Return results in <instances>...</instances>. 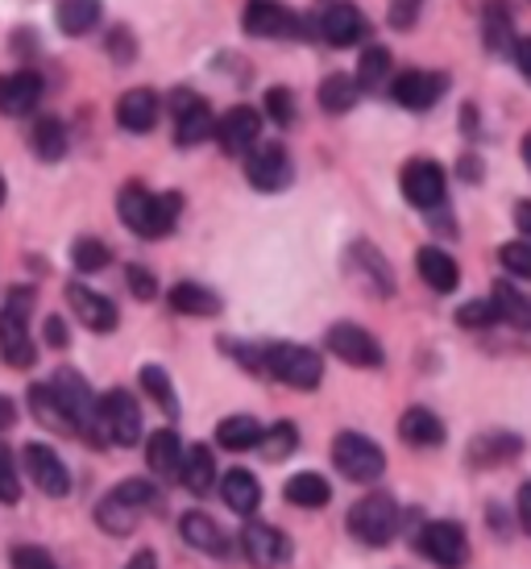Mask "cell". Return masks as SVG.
<instances>
[{"label": "cell", "instance_id": "f5cc1de1", "mask_svg": "<svg viewBox=\"0 0 531 569\" xmlns=\"http://www.w3.org/2000/svg\"><path fill=\"white\" fill-rule=\"evenodd\" d=\"M42 341H47L50 349L71 346V329H67V320L63 317H47V325H42Z\"/></svg>", "mask_w": 531, "mask_h": 569}, {"label": "cell", "instance_id": "7c38bea8", "mask_svg": "<svg viewBox=\"0 0 531 569\" xmlns=\"http://www.w3.org/2000/svg\"><path fill=\"white\" fill-rule=\"evenodd\" d=\"M21 470L33 482V490H42L47 499H67L71 495V470L59 458V449L47 441H30L21 449Z\"/></svg>", "mask_w": 531, "mask_h": 569}, {"label": "cell", "instance_id": "60d3db41", "mask_svg": "<svg viewBox=\"0 0 531 569\" xmlns=\"http://www.w3.org/2000/svg\"><path fill=\"white\" fill-rule=\"evenodd\" d=\"M358 80L353 76H341V71H332L329 80L320 83V109L324 112H349L353 104H358Z\"/></svg>", "mask_w": 531, "mask_h": 569}, {"label": "cell", "instance_id": "83f0119b", "mask_svg": "<svg viewBox=\"0 0 531 569\" xmlns=\"http://www.w3.org/2000/svg\"><path fill=\"white\" fill-rule=\"evenodd\" d=\"M179 482L183 490L191 495H208V490L217 487V458H212V449L208 445H183V458H179Z\"/></svg>", "mask_w": 531, "mask_h": 569}, {"label": "cell", "instance_id": "52a82bcc", "mask_svg": "<svg viewBox=\"0 0 531 569\" xmlns=\"http://www.w3.org/2000/svg\"><path fill=\"white\" fill-rule=\"evenodd\" d=\"M332 466H337V475L349 478V482H378V478L387 475V453H382V445L374 437H365V432H353V428H344L332 437Z\"/></svg>", "mask_w": 531, "mask_h": 569}, {"label": "cell", "instance_id": "d590c367", "mask_svg": "<svg viewBox=\"0 0 531 569\" xmlns=\"http://www.w3.org/2000/svg\"><path fill=\"white\" fill-rule=\"evenodd\" d=\"M299 449V428L291 420H279V425L262 428V437L253 445V453H262V461H287Z\"/></svg>", "mask_w": 531, "mask_h": 569}, {"label": "cell", "instance_id": "ab89813d", "mask_svg": "<svg viewBox=\"0 0 531 569\" xmlns=\"http://www.w3.org/2000/svg\"><path fill=\"white\" fill-rule=\"evenodd\" d=\"M30 411L38 425H47L50 432H67L71 437V425H67L63 408H59V399L50 391V382H33L30 387Z\"/></svg>", "mask_w": 531, "mask_h": 569}, {"label": "cell", "instance_id": "cb8c5ba5", "mask_svg": "<svg viewBox=\"0 0 531 569\" xmlns=\"http://www.w3.org/2000/svg\"><path fill=\"white\" fill-rule=\"evenodd\" d=\"M349 267L358 270L361 279H365V287H374L382 300L394 296V270H391V262L382 258V250H378L374 241H353V246H349Z\"/></svg>", "mask_w": 531, "mask_h": 569}, {"label": "cell", "instance_id": "e575fe53", "mask_svg": "<svg viewBox=\"0 0 531 569\" xmlns=\"http://www.w3.org/2000/svg\"><path fill=\"white\" fill-rule=\"evenodd\" d=\"M138 382H141V391L154 399L158 408L167 411V420H179V396H174V379L167 375V366H141V375H138Z\"/></svg>", "mask_w": 531, "mask_h": 569}, {"label": "cell", "instance_id": "8fae6325", "mask_svg": "<svg viewBox=\"0 0 531 569\" xmlns=\"http://www.w3.org/2000/svg\"><path fill=\"white\" fill-rule=\"evenodd\" d=\"M324 346H329L332 358H341V362L353 366V370H378V366L387 362L382 341H378L374 332L361 329V325H353V320L332 325V329L324 332Z\"/></svg>", "mask_w": 531, "mask_h": 569}, {"label": "cell", "instance_id": "f1b7e54d", "mask_svg": "<svg viewBox=\"0 0 531 569\" xmlns=\"http://www.w3.org/2000/svg\"><path fill=\"white\" fill-rule=\"evenodd\" d=\"M38 100H42V80L33 71L0 76V112L4 117H26V112H33Z\"/></svg>", "mask_w": 531, "mask_h": 569}, {"label": "cell", "instance_id": "836d02e7", "mask_svg": "<svg viewBox=\"0 0 531 569\" xmlns=\"http://www.w3.org/2000/svg\"><path fill=\"white\" fill-rule=\"evenodd\" d=\"M262 437V425L246 416V411H237V416H224L217 425V445L220 449H229V453H250L253 445Z\"/></svg>", "mask_w": 531, "mask_h": 569}, {"label": "cell", "instance_id": "681fc988", "mask_svg": "<svg viewBox=\"0 0 531 569\" xmlns=\"http://www.w3.org/2000/svg\"><path fill=\"white\" fill-rule=\"evenodd\" d=\"M126 287L138 296V300H154L158 296V279H154V270H146V267H126Z\"/></svg>", "mask_w": 531, "mask_h": 569}, {"label": "cell", "instance_id": "1f68e13d", "mask_svg": "<svg viewBox=\"0 0 531 569\" xmlns=\"http://www.w3.org/2000/svg\"><path fill=\"white\" fill-rule=\"evenodd\" d=\"M179 458H183V441H179V432L174 428H158L146 437V466H150V475L154 478H174L179 475Z\"/></svg>", "mask_w": 531, "mask_h": 569}, {"label": "cell", "instance_id": "277c9868", "mask_svg": "<svg viewBox=\"0 0 531 569\" xmlns=\"http://www.w3.org/2000/svg\"><path fill=\"white\" fill-rule=\"evenodd\" d=\"M344 528H349V537L358 540L361 549H387L403 532V507L387 490H370V495H361L358 503L349 507Z\"/></svg>", "mask_w": 531, "mask_h": 569}, {"label": "cell", "instance_id": "f6af8a7d", "mask_svg": "<svg viewBox=\"0 0 531 569\" xmlns=\"http://www.w3.org/2000/svg\"><path fill=\"white\" fill-rule=\"evenodd\" d=\"M21 503V470H17V458L0 445V507Z\"/></svg>", "mask_w": 531, "mask_h": 569}, {"label": "cell", "instance_id": "44dd1931", "mask_svg": "<svg viewBox=\"0 0 531 569\" xmlns=\"http://www.w3.org/2000/svg\"><path fill=\"white\" fill-rule=\"evenodd\" d=\"M444 88H449V76H440V71H403V76L391 83V96H394V104L423 112L444 96Z\"/></svg>", "mask_w": 531, "mask_h": 569}, {"label": "cell", "instance_id": "ac0fdd59", "mask_svg": "<svg viewBox=\"0 0 531 569\" xmlns=\"http://www.w3.org/2000/svg\"><path fill=\"white\" fill-rule=\"evenodd\" d=\"M246 33L250 38H299L303 33V17L291 13L279 0H250V9H246Z\"/></svg>", "mask_w": 531, "mask_h": 569}, {"label": "cell", "instance_id": "e0dca14e", "mask_svg": "<svg viewBox=\"0 0 531 569\" xmlns=\"http://www.w3.org/2000/svg\"><path fill=\"white\" fill-rule=\"evenodd\" d=\"M519 458H523V437L511 428H490V432L469 441V466L473 470H499V466H511Z\"/></svg>", "mask_w": 531, "mask_h": 569}, {"label": "cell", "instance_id": "484cf974", "mask_svg": "<svg viewBox=\"0 0 531 569\" xmlns=\"http://www.w3.org/2000/svg\"><path fill=\"white\" fill-rule=\"evenodd\" d=\"M320 38L329 42V47H358L361 38H365V17H361L358 4H332L324 9L320 17Z\"/></svg>", "mask_w": 531, "mask_h": 569}, {"label": "cell", "instance_id": "74e56055", "mask_svg": "<svg viewBox=\"0 0 531 569\" xmlns=\"http://www.w3.org/2000/svg\"><path fill=\"white\" fill-rule=\"evenodd\" d=\"M100 0H59V9H54V21H59V30L71 33V38H83V33L92 30L96 21H100Z\"/></svg>", "mask_w": 531, "mask_h": 569}, {"label": "cell", "instance_id": "30bf717a", "mask_svg": "<svg viewBox=\"0 0 531 569\" xmlns=\"http://www.w3.org/2000/svg\"><path fill=\"white\" fill-rule=\"evenodd\" d=\"M237 553L246 557L253 569H279L291 561V553H295V545H291V537L282 532V528H274V523L266 520H246V528H241V537H237Z\"/></svg>", "mask_w": 531, "mask_h": 569}, {"label": "cell", "instance_id": "8992f818", "mask_svg": "<svg viewBox=\"0 0 531 569\" xmlns=\"http://www.w3.org/2000/svg\"><path fill=\"white\" fill-rule=\"evenodd\" d=\"M262 375H270L291 391H315L324 382V358L312 346L270 341V346H262Z\"/></svg>", "mask_w": 531, "mask_h": 569}, {"label": "cell", "instance_id": "5bb4252c", "mask_svg": "<svg viewBox=\"0 0 531 569\" xmlns=\"http://www.w3.org/2000/svg\"><path fill=\"white\" fill-rule=\"evenodd\" d=\"M246 179H250L258 191H282L291 188L295 179V167H291V154L282 150L279 142L250 146L246 150Z\"/></svg>", "mask_w": 531, "mask_h": 569}, {"label": "cell", "instance_id": "94428289", "mask_svg": "<svg viewBox=\"0 0 531 569\" xmlns=\"http://www.w3.org/2000/svg\"><path fill=\"white\" fill-rule=\"evenodd\" d=\"M4 200H9V183H4V174H0V208H4Z\"/></svg>", "mask_w": 531, "mask_h": 569}, {"label": "cell", "instance_id": "f35d334b", "mask_svg": "<svg viewBox=\"0 0 531 569\" xmlns=\"http://www.w3.org/2000/svg\"><path fill=\"white\" fill-rule=\"evenodd\" d=\"M30 146L42 162H59L67 154V126L59 121V117H42V121H33Z\"/></svg>", "mask_w": 531, "mask_h": 569}, {"label": "cell", "instance_id": "db71d44e", "mask_svg": "<svg viewBox=\"0 0 531 569\" xmlns=\"http://www.w3.org/2000/svg\"><path fill=\"white\" fill-rule=\"evenodd\" d=\"M515 528L519 532H531V487L523 482L515 495Z\"/></svg>", "mask_w": 531, "mask_h": 569}, {"label": "cell", "instance_id": "91938a15", "mask_svg": "<svg viewBox=\"0 0 531 569\" xmlns=\"http://www.w3.org/2000/svg\"><path fill=\"white\" fill-rule=\"evenodd\" d=\"M461 179H482V162L473 159V154L461 159Z\"/></svg>", "mask_w": 531, "mask_h": 569}, {"label": "cell", "instance_id": "4316f807", "mask_svg": "<svg viewBox=\"0 0 531 569\" xmlns=\"http://www.w3.org/2000/svg\"><path fill=\"white\" fill-rule=\"evenodd\" d=\"M167 303H171V312L196 317V320H212V317H220V308H224V300H220L212 287L191 283V279L174 283L171 291H167Z\"/></svg>", "mask_w": 531, "mask_h": 569}, {"label": "cell", "instance_id": "ffe728a7", "mask_svg": "<svg viewBox=\"0 0 531 569\" xmlns=\"http://www.w3.org/2000/svg\"><path fill=\"white\" fill-rule=\"evenodd\" d=\"M258 133H262V117H258V109H250V104L229 109L217 121V129H212V138L220 142L224 154H246L250 146H258Z\"/></svg>", "mask_w": 531, "mask_h": 569}, {"label": "cell", "instance_id": "9f6ffc18", "mask_svg": "<svg viewBox=\"0 0 531 569\" xmlns=\"http://www.w3.org/2000/svg\"><path fill=\"white\" fill-rule=\"evenodd\" d=\"M121 569H158V553H154V549H138V553L129 557Z\"/></svg>", "mask_w": 531, "mask_h": 569}, {"label": "cell", "instance_id": "ee69618b", "mask_svg": "<svg viewBox=\"0 0 531 569\" xmlns=\"http://www.w3.org/2000/svg\"><path fill=\"white\" fill-rule=\"evenodd\" d=\"M9 569H59L47 545H13L9 549Z\"/></svg>", "mask_w": 531, "mask_h": 569}, {"label": "cell", "instance_id": "4fadbf2b", "mask_svg": "<svg viewBox=\"0 0 531 569\" xmlns=\"http://www.w3.org/2000/svg\"><path fill=\"white\" fill-rule=\"evenodd\" d=\"M444 191H449V179H444V167H440V162L411 159L403 167V196L411 208L437 212V208H444Z\"/></svg>", "mask_w": 531, "mask_h": 569}, {"label": "cell", "instance_id": "d6a6232c", "mask_svg": "<svg viewBox=\"0 0 531 569\" xmlns=\"http://www.w3.org/2000/svg\"><path fill=\"white\" fill-rule=\"evenodd\" d=\"M482 38L490 54H507L515 50V17H511V4L507 0H490L482 9Z\"/></svg>", "mask_w": 531, "mask_h": 569}, {"label": "cell", "instance_id": "9a60e30c", "mask_svg": "<svg viewBox=\"0 0 531 569\" xmlns=\"http://www.w3.org/2000/svg\"><path fill=\"white\" fill-rule=\"evenodd\" d=\"M179 537H183L188 549L212 557V561H229V557H233V540H229V532H224L208 511H200V507L179 516Z\"/></svg>", "mask_w": 531, "mask_h": 569}, {"label": "cell", "instance_id": "f546056e", "mask_svg": "<svg viewBox=\"0 0 531 569\" xmlns=\"http://www.w3.org/2000/svg\"><path fill=\"white\" fill-rule=\"evenodd\" d=\"M282 499L299 511H320V507L332 503V482L315 470H303V475H291L282 482Z\"/></svg>", "mask_w": 531, "mask_h": 569}, {"label": "cell", "instance_id": "c3c4849f", "mask_svg": "<svg viewBox=\"0 0 531 569\" xmlns=\"http://www.w3.org/2000/svg\"><path fill=\"white\" fill-rule=\"evenodd\" d=\"M266 112H270L274 126H291L295 121V100H291V92L287 88H270L266 92Z\"/></svg>", "mask_w": 531, "mask_h": 569}, {"label": "cell", "instance_id": "bcb514c9", "mask_svg": "<svg viewBox=\"0 0 531 569\" xmlns=\"http://www.w3.org/2000/svg\"><path fill=\"white\" fill-rule=\"evenodd\" d=\"M499 262L507 267L511 279H531V246L528 241H507V246H499Z\"/></svg>", "mask_w": 531, "mask_h": 569}, {"label": "cell", "instance_id": "680465c9", "mask_svg": "<svg viewBox=\"0 0 531 569\" xmlns=\"http://www.w3.org/2000/svg\"><path fill=\"white\" fill-rule=\"evenodd\" d=\"M515 224H519V233L528 238V233H531V204H528V200H523V204H515Z\"/></svg>", "mask_w": 531, "mask_h": 569}, {"label": "cell", "instance_id": "6f0895ef", "mask_svg": "<svg viewBox=\"0 0 531 569\" xmlns=\"http://www.w3.org/2000/svg\"><path fill=\"white\" fill-rule=\"evenodd\" d=\"M17 425V403L9 396H0V432Z\"/></svg>", "mask_w": 531, "mask_h": 569}, {"label": "cell", "instance_id": "3957f363", "mask_svg": "<svg viewBox=\"0 0 531 569\" xmlns=\"http://www.w3.org/2000/svg\"><path fill=\"white\" fill-rule=\"evenodd\" d=\"M50 391L59 399L67 425H71V437L100 449L104 445V437H100V396L92 391V382L83 379L79 370H71V366H59L54 379H50Z\"/></svg>", "mask_w": 531, "mask_h": 569}, {"label": "cell", "instance_id": "d4e9b609", "mask_svg": "<svg viewBox=\"0 0 531 569\" xmlns=\"http://www.w3.org/2000/svg\"><path fill=\"white\" fill-rule=\"evenodd\" d=\"M415 270H420L423 287H432L437 296H449V291H457V283H461L457 258L449 250H440V246H420V253H415Z\"/></svg>", "mask_w": 531, "mask_h": 569}, {"label": "cell", "instance_id": "7402d4cb", "mask_svg": "<svg viewBox=\"0 0 531 569\" xmlns=\"http://www.w3.org/2000/svg\"><path fill=\"white\" fill-rule=\"evenodd\" d=\"M220 482V499H224V507L233 511V516H258V507H262V482H258V475L253 470H241V466H233L224 478H217Z\"/></svg>", "mask_w": 531, "mask_h": 569}, {"label": "cell", "instance_id": "7a4b0ae2", "mask_svg": "<svg viewBox=\"0 0 531 569\" xmlns=\"http://www.w3.org/2000/svg\"><path fill=\"white\" fill-rule=\"evenodd\" d=\"M162 507V490L150 482V478H126L92 507V520L100 532L109 537H133L138 523Z\"/></svg>", "mask_w": 531, "mask_h": 569}, {"label": "cell", "instance_id": "2e32d148", "mask_svg": "<svg viewBox=\"0 0 531 569\" xmlns=\"http://www.w3.org/2000/svg\"><path fill=\"white\" fill-rule=\"evenodd\" d=\"M67 303H71V317L92 332H112L121 325V312L109 296H100L96 287L88 283H67Z\"/></svg>", "mask_w": 531, "mask_h": 569}, {"label": "cell", "instance_id": "f907efd6", "mask_svg": "<svg viewBox=\"0 0 531 569\" xmlns=\"http://www.w3.org/2000/svg\"><path fill=\"white\" fill-rule=\"evenodd\" d=\"M423 0H391V26L394 30H411L420 21Z\"/></svg>", "mask_w": 531, "mask_h": 569}, {"label": "cell", "instance_id": "603a6c76", "mask_svg": "<svg viewBox=\"0 0 531 569\" xmlns=\"http://www.w3.org/2000/svg\"><path fill=\"white\" fill-rule=\"evenodd\" d=\"M399 437L411 449H440V445L449 441V428H444V420L432 408H407L399 416Z\"/></svg>", "mask_w": 531, "mask_h": 569}, {"label": "cell", "instance_id": "6da1fadb", "mask_svg": "<svg viewBox=\"0 0 531 569\" xmlns=\"http://www.w3.org/2000/svg\"><path fill=\"white\" fill-rule=\"evenodd\" d=\"M117 212H121V224L129 233H138L146 241H162L174 233V224L183 217V196L179 191H146L141 183H126L121 196H117Z\"/></svg>", "mask_w": 531, "mask_h": 569}, {"label": "cell", "instance_id": "7dc6e473", "mask_svg": "<svg viewBox=\"0 0 531 569\" xmlns=\"http://www.w3.org/2000/svg\"><path fill=\"white\" fill-rule=\"evenodd\" d=\"M457 325L461 329H490V325H499V312L490 300H469L457 308Z\"/></svg>", "mask_w": 531, "mask_h": 569}, {"label": "cell", "instance_id": "7bdbcfd3", "mask_svg": "<svg viewBox=\"0 0 531 569\" xmlns=\"http://www.w3.org/2000/svg\"><path fill=\"white\" fill-rule=\"evenodd\" d=\"M387 71H391V54L382 47H370L358 63V88H378L387 80Z\"/></svg>", "mask_w": 531, "mask_h": 569}, {"label": "cell", "instance_id": "9c48e42d", "mask_svg": "<svg viewBox=\"0 0 531 569\" xmlns=\"http://www.w3.org/2000/svg\"><path fill=\"white\" fill-rule=\"evenodd\" d=\"M100 437H104V445H117V449H133L141 441V408L133 391L112 387L100 396Z\"/></svg>", "mask_w": 531, "mask_h": 569}, {"label": "cell", "instance_id": "d6986e66", "mask_svg": "<svg viewBox=\"0 0 531 569\" xmlns=\"http://www.w3.org/2000/svg\"><path fill=\"white\" fill-rule=\"evenodd\" d=\"M217 117L208 109V100L191 92H174V142L179 146H200L212 138Z\"/></svg>", "mask_w": 531, "mask_h": 569}, {"label": "cell", "instance_id": "11a10c76", "mask_svg": "<svg viewBox=\"0 0 531 569\" xmlns=\"http://www.w3.org/2000/svg\"><path fill=\"white\" fill-rule=\"evenodd\" d=\"M112 54H117V63H129V59H133V54H138V42H133V38H126V33H112Z\"/></svg>", "mask_w": 531, "mask_h": 569}, {"label": "cell", "instance_id": "8d00e7d4", "mask_svg": "<svg viewBox=\"0 0 531 569\" xmlns=\"http://www.w3.org/2000/svg\"><path fill=\"white\" fill-rule=\"evenodd\" d=\"M490 303H494L499 320H507V325H515V329H528V325H531V300L519 291L515 283H511V279L494 283V296H490Z\"/></svg>", "mask_w": 531, "mask_h": 569}, {"label": "cell", "instance_id": "816d5d0a", "mask_svg": "<svg viewBox=\"0 0 531 569\" xmlns=\"http://www.w3.org/2000/svg\"><path fill=\"white\" fill-rule=\"evenodd\" d=\"M485 523H490V532H494L499 540H511L519 532V528H515V516H507V511H502L499 503L485 507Z\"/></svg>", "mask_w": 531, "mask_h": 569}, {"label": "cell", "instance_id": "4dcf8cb0", "mask_svg": "<svg viewBox=\"0 0 531 569\" xmlns=\"http://www.w3.org/2000/svg\"><path fill=\"white\" fill-rule=\"evenodd\" d=\"M158 112H162L158 96L150 92V88H133V92L121 96V104H117V121H121L126 133H150V129L158 126Z\"/></svg>", "mask_w": 531, "mask_h": 569}, {"label": "cell", "instance_id": "ba28073f", "mask_svg": "<svg viewBox=\"0 0 531 569\" xmlns=\"http://www.w3.org/2000/svg\"><path fill=\"white\" fill-rule=\"evenodd\" d=\"M415 553L432 561L437 569H465L469 566V532L457 520H423L415 532Z\"/></svg>", "mask_w": 531, "mask_h": 569}, {"label": "cell", "instance_id": "b9f144b4", "mask_svg": "<svg viewBox=\"0 0 531 569\" xmlns=\"http://www.w3.org/2000/svg\"><path fill=\"white\" fill-rule=\"evenodd\" d=\"M71 262H76L79 274H100V270L112 262V250L109 241L100 238H79L76 246H71Z\"/></svg>", "mask_w": 531, "mask_h": 569}, {"label": "cell", "instance_id": "5b68a950", "mask_svg": "<svg viewBox=\"0 0 531 569\" xmlns=\"http://www.w3.org/2000/svg\"><path fill=\"white\" fill-rule=\"evenodd\" d=\"M33 287H13L4 303H0V358L13 370H30L38 362V349L30 337V317H33Z\"/></svg>", "mask_w": 531, "mask_h": 569}]
</instances>
